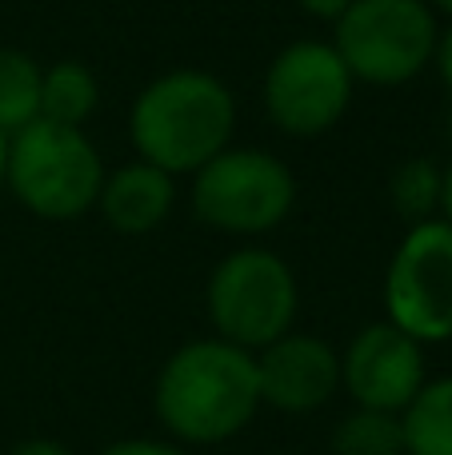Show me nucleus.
I'll return each instance as SVG.
<instances>
[{"instance_id": "nucleus-1", "label": "nucleus", "mask_w": 452, "mask_h": 455, "mask_svg": "<svg viewBox=\"0 0 452 455\" xmlns=\"http://www.w3.org/2000/svg\"><path fill=\"white\" fill-rule=\"evenodd\" d=\"M261 408L256 355L221 336L181 344L152 384V411L168 440L184 448L237 440Z\"/></svg>"}, {"instance_id": "nucleus-2", "label": "nucleus", "mask_w": 452, "mask_h": 455, "mask_svg": "<svg viewBox=\"0 0 452 455\" xmlns=\"http://www.w3.org/2000/svg\"><path fill=\"white\" fill-rule=\"evenodd\" d=\"M237 132V96L208 68H168L136 92L128 140L136 156L168 176H192Z\"/></svg>"}, {"instance_id": "nucleus-3", "label": "nucleus", "mask_w": 452, "mask_h": 455, "mask_svg": "<svg viewBox=\"0 0 452 455\" xmlns=\"http://www.w3.org/2000/svg\"><path fill=\"white\" fill-rule=\"evenodd\" d=\"M101 148L85 128L32 120L28 128L8 136L4 188L24 212L40 220H77L93 212L104 184Z\"/></svg>"}, {"instance_id": "nucleus-4", "label": "nucleus", "mask_w": 452, "mask_h": 455, "mask_svg": "<svg viewBox=\"0 0 452 455\" xmlns=\"http://www.w3.org/2000/svg\"><path fill=\"white\" fill-rule=\"evenodd\" d=\"M440 24L429 0H352L333 20L336 56L368 88H400L432 68Z\"/></svg>"}, {"instance_id": "nucleus-5", "label": "nucleus", "mask_w": 452, "mask_h": 455, "mask_svg": "<svg viewBox=\"0 0 452 455\" xmlns=\"http://www.w3.org/2000/svg\"><path fill=\"white\" fill-rule=\"evenodd\" d=\"M205 307L213 336L229 339L245 352H261L264 344L293 331L296 307H301L296 272L272 248L245 243L213 267Z\"/></svg>"}, {"instance_id": "nucleus-6", "label": "nucleus", "mask_w": 452, "mask_h": 455, "mask_svg": "<svg viewBox=\"0 0 452 455\" xmlns=\"http://www.w3.org/2000/svg\"><path fill=\"white\" fill-rule=\"evenodd\" d=\"M296 204V176L277 152L229 144L192 172V216L221 235H269Z\"/></svg>"}, {"instance_id": "nucleus-7", "label": "nucleus", "mask_w": 452, "mask_h": 455, "mask_svg": "<svg viewBox=\"0 0 452 455\" xmlns=\"http://www.w3.org/2000/svg\"><path fill=\"white\" fill-rule=\"evenodd\" d=\"M357 80L328 40H293L264 68V112L272 128L293 140H317L333 132L352 104Z\"/></svg>"}, {"instance_id": "nucleus-8", "label": "nucleus", "mask_w": 452, "mask_h": 455, "mask_svg": "<svg viewBox=\"0 0 452 455\" xmlns=\"http://www.w3.org/2000/svg\"><path fill=\"white\" fill-rule=\"evenodd\" d=\"M384 320L421 344L452 339V224H408L384 272Z\"/></svg>"}, {"instance_id": "nucleus-9", "label": "nucleus", "mask_w": 452, "mask_h": 455, "mask_svg": "<svg viewBox=\"0 0 452 455\" xmlns=\"http://www.w3.org/2000/svg\"><path fill=\"white\" fill-rule=\"evenodd\" d=\"M424 344L400 331L392 320L365 323L341 352V392L352 408L405 411L424 387Z\"/></svg>"}, {"instance_id": "nucleus-10", "label": "nucleus", "mask_w": 452, "mask_h": 455, "mask_svg": "<svg viewBox=\"0 0 452 455\" xmlns=\"http://www.w3.org/2000/svg\"><path fill=\"white\" fill-rule=\"evenodd\" d=\"M256 355L261 403L285 416H312L341 392V352L309 331H285Z\"/></svg>"}, {"instance_id": "nucleus-11", "label": "nucleus", "mask_w": 452, "mask_h": 455, "mask_svg": "<svg viewBox=\"0 0 452 455\" xmlns=\"http://www.w3.org/2000/svg\"><path fill=\"white\" fill-rule=\"evenodd\" d=\"M176 204V176H168L165 168L149 164V160H128V164L104 172L101 208L104 224L120 235H149L173 216Z\"/></svg>"}, {"instance_id": "nucleus-12", "label": "nucleus", "mask_w": 452, "mask_h": 455, "mask_svg": "<svg viewBox=\"0 0 452 455\" xmlns=\"http://www.w3.org/2000/svg\"><path fill=\"white\" fill-rule=\"evenodd\" d=\"M101 108V80L85 60H56L40 68V120L85 128Z\"/></svg>"}, {"instance_id": "nucleus-13", "label": "nucleus", "mask_w": 452, "mask_h": 455, "mask_svg": "<svg viewBox=\"0 0 452 455\" xmlns=\"http://www.w3.org/2000/svg\"><path fill=\"white\" fill-rule=\"evenodd\" d=\"M405 455H452V376L424 379V387L400 411Z\"/></svg>"}, {"instance_id": "nucleus-14", "label": "nucleus", "mask_w": 452, "mask_h": 455, "mask_svg": "<svg viewBox=\"0 0 452 455\" xmlns=\"http://www.w3.org/2000/svg\"><path fill=\"white\" fill-rule=\"evenodd\" d=\"M40 68L28 52L0 44V132L12 136L40 120Z\"/></svg>"}, {"instance_id": "nucleus-15", "label": "nucleus", "mask_w": 452, "mask_h": 455, "mask_svg": "<svg viewBox=\"0 0 452 455\" xmlns=\"http://www.w3.org/2000/svg\"><path fill=\"white\" fill-rule=\"evenodd\" d=\"M440 188H445V168L429 156H408L389 176V200L405 224H424L440 216Z\"/></svg>"}, {"instance_id": "nucleus-16", "label": "nucleus", "mask_w": 452, "mask_h": 455, "mask_svg": "<svg viewBox=\"0 0 452 455\" xmlns=\"http://www.w3.org/2000/svg\"><path fill=\"white\" fill-rule=\"evenodd\" d=\"M333 455H405L400 416L376 408H352L333 427Z\"/></svg>"}, {"instance_id": "nucleus-17", "label": "nucleus", "mask_w": 452, "mask_h": 455, "mask_svg": "<svg viewBox=\"0 0 452 455\" xmlns=\"http://www.w3.org/2000/svg\"><path fill=\"white\" fill-rule=\"evenodd\" d=\"M101 455H192L184 443L176 440H152V435H133V440L109 443Z\"/></svg>"}, {"instance_id": "nucleus-18", "label": "nucleus", "mask_w": 452, "mask_h": 455, "mask_svg": "<svg viewBox=\"0 0 452 455\" xmlns=\"http://www.w3.org/2000/svg\"><path fill=\"white\" fill-rule=\"evenodd\" d=\"M432 68H437V76H440V84H445V92L452 96V24H448V28H440V36H437Z\"/></svg>"}, {"instance_id": "nucleus-19", "label": "nucleus", "mask_w": 452, "mask_h": 455, "mask_svg": "<svg viewBox=\"0 0 452 455\" xmlns=\"http://www.w3.org/2000/svg\"><path fill=\"white\" fill-rule=\"evenodd\" d=\"M8 455H77L69 443L48 440V435H32V440H20Z\"/></svg>"}, {"instance_id": "nucleus-20", "label": "nucleus", "mask_w": 452, "mask_h": 455, "mask_svg": "<svg viewBox=\"0 0 452 455\" xmlns=\"http://www.w3.org/2000/svg\"><path fill=\"white\" fill-rule=\"evenodd\" d=\"M293 4L301 8L304 16H312V20H328V24H333L336 16L352 4V0H293Z\"/></svg>"}, {"instance_id": "nucleus-21", "label": "nucleus", "mask_w": 452, "mask_h": 455, "mask_svg": "<svg viewBox=\"0 0 452 455\" xmlns=\"http://www.w3.org/2000/svg\"><path fill=\"white\" fill-rule=\"evenodd\" d=\"M440 220L452 224V164L445 168V188H440Z\"/></svg>"}, {"instance_id": "nucleus-22", "label": "nucleus", "mask_w": 452, "mask_h": 455, "mask_svg": "<svg viewBox=\"0 0 452 455\" xmlns=\"http://www.w3.org/2000/svg\"><path fill=\"white\" fill-rule=\"evenodd\" d=\"M429 8L437 16H448V20H452V0H429Z\"/></svg>"}, {"instance_id": "nucleus-23", "label": "nucleus", "mask_w": 452, "mask_h": 455, "mask_svg": "<svg viewBox=\"0 0 452 455\" xmlns=\"http://www.w3.org/2000/svg\"><path fill=\"white\" fill-rule=\"evenodd\" d=\"M4 160H8V136L0 132V188H4Z\"/></svg>"}, {"instance_id": "nucleus-24", "label": "nucleus", "mask_w": 452, "mask_h": 455, "mask_svg": "<svg viewBox=\"0 0 452 455\" xmlns=\"http://www.w3.org/2000/svg\"><path fill=\"white\" fill-rule=\"evenodd\" d=\"M448 140H452V108H448Z\"/></svg>"}]
</instances>
